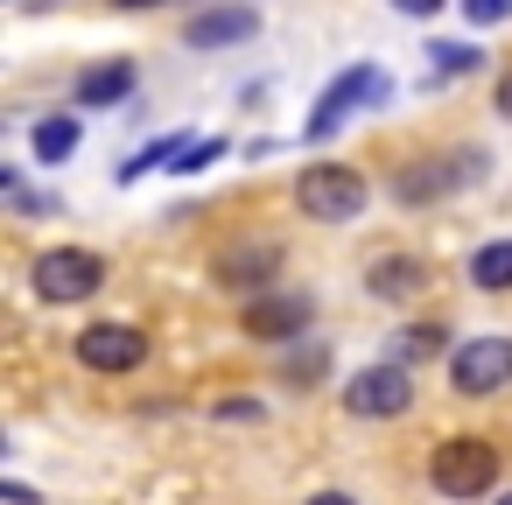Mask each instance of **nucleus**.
Here are the masks:
<instances>
[{
	"mask_svg": "<svg viewBox=\"0 0 512 505\" xmlns=\"http://www.w3.org/2000/svg\"><path fill=\"white\" fill-rule=\"evenodd\" d=\"M365 204H372V190H365V176L344 169V162H309V169L295 176V211L316 218V225H351Z\"/></svg>",
	"mask_w": 512,
	"mask_h": 505,
	"instance_id": "f257e3e1",
	"label": "nucleus"
},
{
	"mask_svg": "<svg viewBox=\"0 0 512 505\" xmlns=\"http://www.w3.org/2000/svg\"><path fill=\"white\" fill-rule=\"evenodd\" d=\"M337 400H344L351 421H400V414L414 407V365H400V358L386 351L379 365H358Z\"/></svg>",
	"mask_w": 512,
	"mask_h": 505,
	"instance_id": "f03ea898",
	"label": "nucleus"
},
{
	"mask_svg": "<svg viewBox=\"0 0 512 505\" xmlns=\"http://www.w3.org/2000/svg\"><path fill=\"white\" fill-rule=\"evenodd\" d=\"M428 484L442 498H484L498 484V449L484 435H442L428 449Z\"/></svg>",
	"mask_w": 512,
	"mask_h": 505,
	"instance_id": "7ed1b4c3",
	"label": "nucleus"
},
{
	"mask_svg": "<svg viewBox=\"0 0 512 505\" xmlns=\"http://www.w3.org/2000/svg\"><path fill=\"white\" fill-rule=\"evenodd\" d=\"M449 386L463 400H491L512 386V337L505 330H484V337H463L449 351Z\"/></svg>",
	"mask_w": 512,
	"mask_h": 505,
	"instance_id": "20e7f679",
	"label": "nucleus"
},
{
	"mask_svg": "<svg viewBox=\"0 0 512 505\" xmlns=\"http://www.w3.org/2000/svg\"><path fill=\"white\" fill-rule=\"evenodd\" d=\"M386 99H393V78H386V71H372V64H351V71L316 99V113H309V127H302V134H309V141H330L358 106H386Z\"/></svg>",
	"mask_w": 512,
	"mask_h": 505,
	"instance_id": "39448f33",
	"label": "nucleus"
},
{
	"mask_svg": "<svg viewBox=\"0 0 512 505\" xmlns=\"http://www.w3.org/2000/svg\"><path fill=\"white\" fill-rule=\"evenodd\" d=\"M106 288V260L92 246H57L36 260V295L43 302H92Z\"/></svg>",
	"mask_w": 512,
	"mask_h": 505,
	"instance_id": "423d86ee",
	"label": "nucleus"
},
{
	"mask_svg": "<svg viewBox=\"0 0 512 505\" xmlns=\"http://www.w3.org/2000/svg\"><path fill=\"white\" fill-rule=\"evenodd\" d=\"M309 323H316V302L295 295V288H267L239 309V330L253 344H295V337H309Z\"/></svg>",
	"mask_w": 512,
	"mask_h": 505,
	"instance_id": "0eeeda50",
	"label": "nucleus"
},
{
	"mask_svg": "<svg viewBox=\"0 0 512 505\" xmlns=\"http://www.w3.org/2000/svg\"><path fill=\"white\" fill-rule=\"evenodd\" d=\"M78 365L120 379V372H134V365H148V337H141L134 323H92V330H78Z\"/></svg>",
	"mask_w": 512,
	"mask_h": 505,
	"instance_id": "6e6552de",
	"label": "nucleus"
},
{
	"mask_svg": "<svg viewBox=\"0 0 512 505\" xmlns=\"http://www.w3.org/2000/svg\"><path fill=\"white\" fill-rule=\"evenodd\" d=\"M281 267H288V253H281L274 239H239V246L218 253V281L239 288V295H267V288H281Z\"/></svg>",
	"mask_w": 512,
	"mask_h": 505,
	"instance_id": "1a4fd4ad",
	"label": "nucleus"
},
{
	"mask_svg": "<svg viewBox=\"0 0 512 505\" xmlns=\"http://www.w3.org/2000/svg\"><path fill=\"white\" fill-rule=\"evenodd\" d=\"M260 36V8H246V0H232V8H204L183 22V43L190 50H232V43H253Z\"/></svg>",
	"mask_w": 512,
	"mask_h": 505,
	"instance_id": "9d476101",
	"label": "nucleus"
},
{
	"mask_svg": "<svg viewBox=\"0 0 512 505\" xmlns=\"http://www.w3.org/2000/svg\"><path fill=\"white\" fill-rule=\"evenodd\" d=\"M456 183H470V169H449L442 155H421V162H407V169L393 176V204H407V211H428V204H442Z\"/></svg>",
	"mask_w": 512,
	"mask_h": 505,
	"instance_id": "9b49d317",
	"label": "nucleus"
},
{
	"mask_svg": "<svg viewBox=\"0 0 512 505\" xmlns=\"http://www.w3.org/2000/svg\"><path fill=\"white\" fill-rule=\"evenodd\" d=\"M127 92H134V64H127V57H106V64L78 71V85H71V106H78V113H106V106H120Z\"/></svg>",
	"mask_w": 512,
	"mask_h": 505,
	"instance_id": "f8f14e48",
	"label": "nucleus"
},
{
	"mask_svg": "<svg viewBox=\"0 0 512 505\" xmlns=\"http://www.w3.org/2000/svg\"><path fill=\"white\" fill-rule=\"evenodd\" d=\"M421 288H428V267H421L414 253H386V260L365 267V295H372V302H414Z\"/></svg>",
	"mask_w": 512,
	"mask_h": 505,
	"instance_id": "ddd939ff",
	"label": "nucleus"
},
{
	"mask_svg": "<svg viewBox=\"0 0 512 505\" xmlns=\"http://www.w3.org/2000/svg\"><path fill=\"white\" fill-rule=\"evenodd\" d=\"M29 148H36V162H71L78 155V113H50V120H36L29 127Z\"/></svg>",
	"mask_w": 512,
	"mask_h": 505,
	"instance_id": "4468645a",
	"label": "nucleus"
},
{
	"mask_svg": "<svg viewBox=\"0 0 512 505\" xmlns=\"http://www.w3.org/2000/svg\"><path fill=\"white\" fill-rule=\"evenodd\" d=\"M470 288H484V295H505L512 288V239H484L477 253H470Z\"/></svg>",
	"mask_w": 512,
	"mask_h": 505,
	"instance_id": "2eb2a0df",
	"label": "nucleus"
},
{
	"mask_svg": "<svg viewBox=\"0 0 512 505\" xmlns=\"http://www.w3.org/2000/svg\"><path fill=\"white\" fill-rule=\"evenodd\" d=\"M323 372H330V351H323L316 337H295V344H281V386H295V393H302V386H316Z\"/></svg>",
	"mask_w": 512,
	"mask_h": 505,
	"instance_id": "dca6fc26",
	"label": "nucleus"
},
{
	"mask_svg": "<svg viewBox=\"0 0 512 505\" xmlns=\"http://www.w3.org/2000/svg\"><path fill=\"white\" fill-rule=\"evenodd\" d=\"M183 155H190V134H162V141H148L141 155H127V162H120V183H141L148 169H176Z\"/></svg>",
	"mask_w": 512,
	"mask_h": 505,
	"instance_id": "f3484780",
	"label": "nucleus"
},
{
	"mask_svg": "<svg viewBox=\"0 0 512 505\" xmlns=\"http://www.w3.org/2000/svg\"><path fill=\"white\" fill-rule=\"evenodd\" d=\"M421 358H449V330L442 323H407L400 330V365H421Z\"/></svg>",
	"mask_w": 512,
	"mask_h": 505,
	"instance_id": "a211bd4d",
	"label": "nucleus"
},
{
	"mask_svg": "<svg viewBox=\"0 0 512 505\" xmlns=\"http://www.w3.org/2000/svg\"><path fill=\"white\" fill-rule=\"evenodd\" d=\"M428 64H435V78H470L484 64V50L477 43H428Z\"/></svg>",
	"mask_w": 512,
	"mask_h": 505,
	"instance_id": "6ab92c4d",
	"label": "nucleus"
},
{
	"mask_svg": "<svg viewBox=\"0 0 512 505\" xmlns=\"http://www.w3.org/2000/svg\"><path fill=\"white\" fill-rule=\"evenodd\" d=\"M225 155H232V141H225V134H211V141H190V155L176 162V176H204V169H211V162H225Z\"/></svg>",
	"mask_w": 512,
	"mask_h": 505,
	"instance_id": "aec40b11",
	"label": "nucleus"
},
{
	"mask_svg": "<svg viewBox=\"0 0 512 505\" xmlns=\"http://www.w3.org/2000/svg\"><path fill=\"white\" fill-rule=\"evenodd\" d=\"M456 8H463V15H470L477 29H498V22L512 15V0H456Z\"/></svg>",
	"mask_w": 512,
	"mask_h": 505,
	"instance_id": "412c9836",
	"label": "nucleus"
},
{
	"mask_svg": "<svg viewBox=\"0 0 512 505\" xmlns=\"http://www.w3.org/2000/svg\"><path fill=\"white\" fill-rule=\"evenodd\" d=\"M211 414H218V421H260L267 407H260V400H218Z\"/></svg>",
	"mask_w": 512,
	"mask_h": 505,
	"instance_id": "4be33fe9",
	"label": "nucleus"
},
{
	"mask_svg": "<svg viewBox=\"0 0 512 505\" xmlns=\"http://www.w3.org/2000/svg\"><path fill=\"white\" fill-rule=\"evenodd\" d=\"M393 8H400L407 22H428V15H442V8H449V0H393Z\"/></svg>",
	"mask_w": 512,
	"mask_h": 505,
	"instance_id": "5701e85b",
	"label": "nucleus"
},
{
	"mask_svg": "<svg viewBox=\"0 0 512 505\" xmlns=\"http://www.w3.org/2000/svg\"><path fill=\"white\" fill-rule=\"evenodd\" d=\"M491 99H498V113H505V120H512V71H505V78H498V92H491Z\"/></svg>",
	"mask_w": 512,
	"mask_h": 505,
	"instance_id": "b1692460",
	"label": "nucleus"
},
{
	"mask_svg": "<svg viewBox=\"0 0 512 505\" xmlns=\"http://www.w3.org/2000/svg\"><path fill=\"white\" fill-rule=\"evenodd\" d=\"M309 505H358V498H351V491H316Z\"/></svg>",
	"mask_w": 512,
	"mask_h": 505,
	"instance_id": "393cba45",
	"label": "nucleus"
},
{
	"mask_svg": "<svg viewBox=\"0 0 512 505\" xmlns=\"http://www.w3.org/2000/svg\"><path fill=\"white\" fill-rule=\"evenodd\" d=\"M113 8H127V15H141V8H155V0H113Z\"/></svg>",
	"mask_w": 512,
	"mask_h": 505,
	"instance_id": "a878e982",
	"label": "nucleus"
},
{
	"mask_svg": "<svg viewBox=\"0 0 512 505\" xmlns=\"http://www.w3.org/2000/svg\"><path fill=\"white\" fill-rule=\"evenodd\" d=\"M498 505H512V491H505V498H498Z\"/></svg>",
	"mask_w": 512,
	"mask_h": 505,
	"instance_id": "bb28decb",
	"label": "nucleus"
}]
</instances>
